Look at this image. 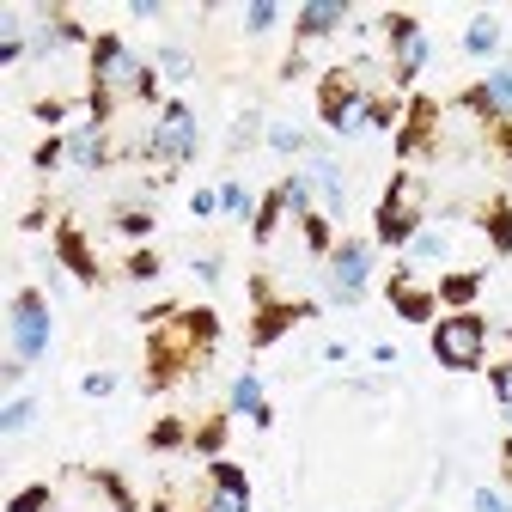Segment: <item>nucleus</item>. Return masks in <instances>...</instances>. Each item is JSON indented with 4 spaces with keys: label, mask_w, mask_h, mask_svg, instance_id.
<instances>
[{
    "label": "nucleus",
    "mask_w": 512,
    "mask_h": 512,
    "mask_svg": "<svg viewBox=\"0 0 512 512\" xmlns=\"http://www.w3.org/2000/svg\"><path fill=\"white\" fill-rule=\"evenodd\" d=\"M324 275H330V281H324V299H330V305H360L366 287H372V244H360V238L336 244Z\"/></svg>",
    "instance_id": "nucleus-1"
},
{
    "label": "nucleus",
    "mask_w": 512,
    "mask_h": 512,
    "mask_svg": "<svg viewBox=\"0 0 512 512\" xmlns=\"http://www.w3.org/2000/svg\"><path fill=\"white\" fill-rule=\"evenodd\" d=\"M196 141H202V128H196V110H189V104H165L159 110V122L147 128V153L153 159H165V165H183L189 153H196Z\"/></svg>",
    "instance_id": "nucleus-2"
},
{
    "label": "nucleus",
    "mask_w": 512,
    "mask_h": 512,
    "mask_svg": "<svg viewBox=\"0 0 512 512\" xmlns=\"http://www.w3.org/2000/svg\"><path fill=\"white\" fill-rule=\"evenodd\" d=\"M482 317L476 311H452V317H439V324H433V354L445 360V366H476L482 360Z\"/></svg>",
    "instance_id": "nucleus-3"
},
{
    "label": "nucleus",
    "mask_w": 512,
    "mask_h": 512,
    "mask_svg": "<svg viewBox=\"0 0 512 512\" xmlns=\"http://www.w3.org/2000/svg\"><path fill=\"white\" fill-rule=\"evenodd\" d=\"M43 348H49V299L19 293L13 299V360H43Z\"/></svg>",
    "instance_id": "nucleus-4"
},
{
    "label": "nucleus",
    "mask_w": 512,
    "mask_h": 512,
    "mask_svg": "<svg viewBox=\"0 0 512 512\" xmlns=\"http://www.w3.org/2000/svg\"><path fill=\"white\" fill-rule=\"evenodd\" d=\"M415 226H421V214H415V177H397L391 196H384V208H378V238L384 244H409Z\"/></svg>",
    "instance_id": "nucleus-5"
},
{
    "label": "nucleus",
    "mask_w": 512,
    "mask_h": 512,
    "mask_svg": "<svg viewBox=\"0 0 512 512\" xmlns=\"http://www.w3.org/2000/svg\"><path fill=\"white\" fill-rule=\"evenodd\" d=\"M104 159H110L104 122H80V128H68V135H61V147H55V165H74V171H98Z\"/></svg>",
    "instance_id": "nucleus-6"
},
{
    "label": "nucleus",
    "mask_w": 512,
    "mask_h": 512,
    "mask_svg": "<svg viewBox=\"0 0 512 512\" xmlns=\"http://www.w3.org/2000/svg\"><path fill=\"white\" fill-rule=\"evenodd\" d=\"M208 482H214L208 512H250V482L238 464H208Z\"/></svg>",
    "instance_id": "nucleus-7"
},
{
    "label": "nucleus",
    "mask_w": 512,
    "mask_h": 512,
    "mask_svg": "<svg viewBox=\"0 0 512 512\" xmlns=\"http://www.w3.org/2000/svg\"><path fill=\"white\" fill-rule=\"evenodd\" d=\"M391 43H397V86H409L427 61V31L415 19H391Z\"/></svg>",
    "instance_id": "nucleus-8"
},
{
    "label": "nucleus",
    "mask_w": 512,
    "mask_h": 512,
    "mask_svg": "<svg viewBox=\"0 0 512 512\" xmlns=\"http://www.w3.org/2000/svg\"><path fill=\"white\" fill-rule=\"evenodd\" d=\"M226 409H232V415H250L256 427H269V421H275V409L263 403V384H256V372H238V378H232Z\"/></svg>",
    "instance_id": "nucleus-9"
},
{
    "label": "nucleus",
    "mask_w": 512,
    "mask_h": 512,
    "mask_svg": "<svg viewBox=\"0 0 512 512\" xmlns=\"http://www.w3.org/2000/svg\"><path fill=\"white\" fill-rule=\"evenodd\" d=\"M305 189H317V202H324L330 220H342V165L336 159H311L305 171Z\"/></svg>",
    "instance_id": "nucleus-10"
},
{
    "label": "nucleus",
    "mask_w": 512,
    "mask_h": 512,
    "mask_svg": "<svg viewBox=\"0 0 512 512\" xmlns=\"http://www.w3.org/2000/svg\"><path fill=\"white\" fill-rule=\"evenodd\" d=\"M342 19H348V7H342V0H324V7H305V13H299V43H317V37H330Z\"/></svg>",
    "instance_id": "nucleus-11"
},
{
    "label": "nucleus",
    "mask_w": 512,
    "mask_h": 512,
    "mask_svg": "<svg viewBox=\"0 0 512 512\" xmlns=\"http://www.w3.org/2000/svg\"><path fill=\"white\" fill-rule=\"evenodd\" d=\"M391 305H397L403 317H415V324H421V317H433V293H427V287H415V281H409V269H403V275H391Z\"/></svg>",
    "instance_id": "nucleus-12"
},
{
    "label": "nucleus",
    "mask_w": 512,
    "mask_h": 512,
    "mask_svg": "<svg viewBox=\"0 0 512 512\" xmlns=\"http://www.w3.org/2000/svg\"><path fill=\"white\" fill-rule=\"evenodd\" d=\"M500 37H506V31H500V19L476 13V19H470V31H464V55H494V49H500Z\"/></svg>",
    "instance_id": "nucleus-13"
},
{
    "label": "nucleus",
    "mask_w": 512,
    "mask_h": 512,
    "mask_svg": "<svg viewBox=\"0 0 512 512\" xmlns=\"http://www.w3.org/2000/svg\"><path fill=\"white\" fill-rule=\"evenodd\" d=\"M61 263H68V269H80V281H98V269H92V250H86V238L68 226V232H61Z\"/></svg>",
    "instance_id": "nucleus-14"
},
{
    "label": "nucleus",
    "mask_w": 512,
    "mask_h": 512,
    "mask_svg": "<svg viewBox=\"0 0 512 512\" xmlns=\"http://www.w3.org/2000/svg\"><path fill=\"white\" fill-rule=\"evenodd\" d=\"M311 305H281V311H263V317H256V348H263V342H275L287 324H293V317H305Z\"/></svg>",
    "instance_id": "nucleus-15"
},
{
    "label": "nucleus",
    "mask_w": 512,
    "mask_h": 512,
    "mask_svg": "<svg viewBox=\"0 0 512 512\" xmlns=\"http://www.w3.org/2000/svg\"><path fill=\"white\" fill-rule=\"evenodd\" d=\"M281 208H287V196H281V189H269V202L256 208V226H250V238H256V244H269V238H275V220H281Z\"/></svg>",
    "instance_id": "nucleus-16"
},
{
    "label": "nucleus",
    "mask_w": 512,
    "mask_h": 512,
    "mask_svg": "<svg viewBox=\"0 0 512 512\" xmlns=\"http://www.w3.org/2000/svg\"><path fill=\"white\" fill-rule=\"evenodd\" d=\"M409 250L421 256V263H439V256L452 250V238H445V232H415V238H409Z\"/></svg>",
    "instance_id": "nucleus-17"
},
{
    "label": "nucleus",
    "mask_w": 512,
    "mask_h": 512,
    "mask_svg": "<svg viewBox=\"0 0 512 512\" xmlns=\"http://www.w3.org/2000/svg\"><path fill=\"white\" fill-rule=\"evenodd\" d=\"M476 287H482V275H445V287H439V293L452 299V305H470V299H476Z\"/></svg>",
    "instance_id": "nucleus-18"
},
{
    "label": "nucleus",
    "mask_w": 512,
    "mask_h": 512,
    "mask_svg": "<svg viewBox=\"0 0 512 512\" xmlns=\"http://www.w3.org/2000/svg\"><path fill=\"white\" fill-rule=\"evenodd\" d=\"M31 421H37V397H31V403H25V397H13V403H7V421H0V427H7V433H25Z\"/></svg>",
    "instance_id": "nucleus-19"
},
{
    "label": "nucleus",
    "mask_w": 512,
    "mask_h": 512,
    "mask_svg": "<svg viewBox=\"0 0 512 512\" xmlns=\"http://www.w3.org/2000/svg\"><path fill=\"white\" fill-rule=\"evenodd\" d=\"M488 232H494V244H500V250L512 244V208H506V202H494V208H488Z\"/></svg>",
    "instance_id": "nucleus-20"
},
{
    "label": "nucleus",
    "mask_w": 512,
    "mask_h": 512,
    "mask_svg": "<svg viewBox=\"0 0 512 512\" xmlns=\"http://www.w3.org/2000/svg\"><path fill=\"white\" fill-rule=\"evenodd\" d=\"M159 74H165V80H189V55L165 43V49H159Z\"/></svg>",
    "instance_id": "nucleus-21"
},
{
    "label": "nucleus",
    "mask_w": 512,
    "mask_h": 512,
    "mask_svg": "<svg viewBox=\"0 0 512 512\" xmlns=\"http://www.w3.org/2000/svg\"><path fill=\"white\" fill-rule=\"evenodd\" d=\"M275 19H281V13H275V0H256V7H244V25H250V31H269Z\"/></svg>",
    "instance_id": "nucleus-22"
},
{
    "label": "nucleus",
    "mask_w": 512,
    "mask_h": 512,
    "mask_svg": "<svg viewBox=\"0 0 512 512\" xmlns=\"http://www.w3.org/2000/svg\"><path fill=\"white\" fill-rule=\"evenodd\" d=\"M269 147H275V153H299V147H305V135L281 122V128H269Z\"/></svg>",
    "instance_id": "nucleus-23"
},
{
    "label": "nucleus",
    "mask_w": 512,
    "mask_h": 512,
    "mask_svg": "<svg viewBox=\"0 0 512 512\" xmlns=\"http://www.w3.org/2000/svg\"><path fill=\"white\" fill-rule=\"evenodd\" d=\"M220 208H226V214H244V208H250L244 183H220Z\"/></svg>",
    "instance_id": "nucleus-24"
},
{
    "label": "nucleus",
    "mask_w": 512,
    "mask_h": 512,
    "mask_svg": "<svg viewBox=\"0 0 512 512\" xmlns=\"http://www.w3.org/2000/svg\"><path fill=\"white\" fill-rule=\"evenodd\" d=\"M305 244H311V250H324V244H330V226H324V214H305Z\"/></svg>",
    "instance_id": "nucleus-25"
},
{
    "label": "nucleus",
    "mask_w": 512,
    "mask_h": 512,
    "mask_svg": "<svg viewBox=\"0 0 512 512\" xmlns=\"http://www.w3.org/2000/svg\"><path fill=\"white\" fill-rule=\"evenodd\" d=\"M116 232H122V238H147V232H153V220H147V214H122V220H116Z\"/></svg>",
    "instance_id": "nucleus-26"
},
{
    "label": "nucleus",
    "mask_w": 512,
    "mask_h": 512,
    "mask_svg": "<svg viewBox=\"0 0 512 512\" xmlns=\"http://www.w3.org/2000/svg\"><path fill=\"white\" fill-rule=\"evenodd\" d=\"M49 506V494L43 488H25V494H13V512H43Z\"/></svg>",
    "instance_id": "nucleus-27"
},
{
    "label": "nucleus",
    "mask_w": 512,
    "mask_h": 512,
    "mask_svg": "<svg viewBox=\"0 0 512 512\" xmlns=\"http://www.w3.org/2000/svg\"><path fill=\"white\" fill-rule=\"evenodd\" d=\"M165 445H183V427H177V421H165V427H153V452H165Z\"/></svg>",
    "instance_id": "nucleus-28"
},
{
    "label": "nucleus",
    "mask_w": 512,
    "mask_h": 512,
    "mask_svg": "<svg viewBox=\"0 0 512 512\" xmlns=\"http://www.w3.org/2000/svg\"><path fill=\"white\" fill-rule=\"evenodd\" d=\"M153 275H159V263H153V256H147V250H141V256H135V263H128V281H153Z\"/></svg>",
    "instance_id": "nucleus-29"
},
{
    "label": "nucleus",
    "mask_w": 512,
    "mask_h": 512,
    "mask_svg": "<svg viewBox=\"0 0 512 512\" xmlns=\"http://www.w3.org/2000/svg\"><path fill=\"white\" fill-rule=\"evenodd\" d=\"M470 500H476V512H512V506H506V500H500V494H494V488H476V494H470Z\"/></svg>",
    "instance_id": "nucleus-30"
},
{
    "label": "nucleus",
    "mask_w": 512,
    "mask_h": 512,
    "mask_svg": "<svg viewBox=\"0 0 512 512\" xmlns=\"http://www.w3.org/2000/svg\"><path fill=\"white\" fill-rule=\"evenodd\" d=\"M196 214H220V189H196V202H189Z\"/></svg>",
    "instance_id": "nucleus-31"
},
{
    "label": "nucleus",
    "mask_w": 512,
    "mask_h": 512,
    "mask_svg": "<svg viewBox=\"0 0 512 512\" xmlns=\"http://www.w3.org/2000/svg\"><path fill=\"white\" fill-rule=\"evenodd\" d=\"M110 391H116L110 372H92V378H86V397H110Z\"/></svg>",
    "instance_id": "nucleus-32"
},
{
    "label": "nucleus",
    "mask_w": 512,
    "mask_h": 512,
    "mask_svg": "<svg viewBox=\"0 0 512 512\" xmlns=\"http://www.w3.org/2000/svg\"><path fill=\"white\" fill-rule=\"evenodd\" d=\"M494 391H500V403L512 409V366H500V372H494Z\"/></svg>",
    "instance_id": "nucleus-33"
},
{
    "label": "nucleus",
    "mask_w": 512,
    "mask_h": 512,
    "mask_svg": "<svg viewBox=\"0 0 512 512\" xmlns=\"http://www.w3.org/2000/svg\"><path fill=\"white\" fill-rule=\"evenodd\" d=\"M250 141H256V116H244V122H238V135H232V147H250Z\"/></svg>",
    "instance_id": "nucleus-34"
},
{
    "label": "nucleus",
    "mask_w": 512,
    "mask_h": 512,
    "mask_svg": "<svg viewBox=\"0 0 512 512\" xmlns=\"http://www.w3.org/2000/svg\"><path fill=\"white\" fill-rule=\"evenodd\" d=\"M506 159H512V122H506Z\"/></svg>",
    "instance_id": "nucleus-35"
},
{
    "label": "nucleus",
    "mask_w": 512,
    "mask_h": 512,
    "mask_svg": "<svg viewBox=\"0 0 512 512\" xmlns=\"http://www.w3.org/2000/svg\"><path fill=\"white\" fill-rule=\"evenodd\" d=\"M153 512H177V506H165V500H159V506H153Z\"/></svg>",
    "instance_id": "nucleus-36"
}]
</instances>
